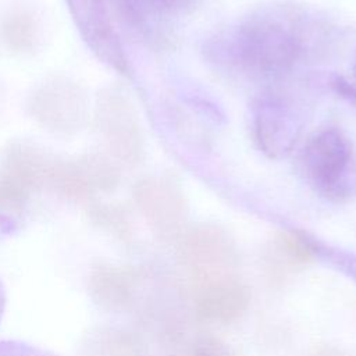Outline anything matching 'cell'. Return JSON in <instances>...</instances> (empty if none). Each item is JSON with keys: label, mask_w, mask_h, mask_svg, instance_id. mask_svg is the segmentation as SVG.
Here are the masks:
<instances>
[{"label": "cell", "mask_w": 356, "mask_h": 356, "mask_svg": "<svg viewBox=\"0 0 356 356\" xmlns=\"http://www.w3.org/2000/svg\"><path fill=\"white\" fill-rule=\"evenodd\" d=\"M314 15L293 6H273L252 14L234 31L206 46L209 57L243 71L275 76L321 49L330 33Z\"/></svg>", "instance_id": "6da1fadb"}, {"label": "cell", "mask_w": 356, "mask_h": 356, "mask_svg": "<svg viewBox=\"0 0 356 356\" xmlns=\"http://www.w3.org/2000/svg\"><path fill=\"white\" fill-rule=\"evenodd\" d=\"M352 145L337 128H323L306 140L300 156V171L316 192L331 200H343L356 191L350 178Z\"/></svg>", "instance_id": "7a4b0ae2"}, {"label": "cell", "mask_w": 356, "mask_h": 356, "mask_svg": "<svg viewBox=\"0 0 356 356\" xmlns=\"http://www.w3.org/2000/svg\"><path fill=\"white\" fill-rule=\"evenodd\" d=\"M177 256L191 284L236 274L239 256L231 236L218 225L196 224L177 238Z\"/></svg>", "instance_id": "3957f363"}, {"label": "cell", "mask_w": 356, "mask_h": 356, "mask_svg": "<svg viewBox=\"0 0 356 356\" xmlns=\"http://www.w3.org/2000/svg\"><path fill=\"white\" fill-rule=\"evenodd\" d=\"M252 114L253 135L260 152L270 159L289 154L303 128V117L296 104L281 96H263L254 103Z\"/></svg>", "instance_id": "277c9868"}, {"label": "cell", "mask_w": 356, "mask_h": 356, "mask_svg": "<svg viewBox=\"0 0 356 356\" xmlns=\"http://www.w3.org/2000/svg\"><path fill=\"white\" fill-rule=\"evenodd\" d=\"M71 18L90 51L120 74L129 72L121 39L113 25L104 0H64Z\"/></svg>", "instance_id": "5b68a950"}, {"label": "cell", "mask_w": 356, "mask_h": 356, "mask_svg": "<svg viewBox=\"0 0 356 356\" xmlns=\"http://www.w3.org/2000/svg\"><path fill=\"white\" fill-rule=\"evenodd\" d=\"M138 202L154 232L165 239H177L185 229L188 203L179 184L171 178H154L138 189Z\"/></svg>", "instance_id": "8992f818"}, {"label": "cell", "mask_w": 356, "mask_h": 356, "mask_svg": "<svg viewBox=\"0 0 356 356\" xmlns=\"http://www.w3.org/2000/svg\"><path fill=\"white\" fill-rule=\"evenodd\" d=\"M191 288L197 314L209 321H235L250 303V289L238 273L195 282Z\"/></svg>", "instance_id": "52a82bcc"}, {"label": "cell", "mask_w": 356, "mask_h": 356, "mask_svg": "<svg viewBox=\"0 0 356 356\" xmlns=\"http://www.w3.org/2000/svg\"><path fill=\"white\" fill-rule=\"evenodd\" d=\"M321 246L323 243L303 231L281 229L268 245L267 267L274 278H282L314 263L320 257Z\"/></svg>", "instance_id": "ba28073f"}, {"label": "cell", "mask_w": 356, "mask_h": 356, "mask_svg": "<svg viewBox=\"0 0 356 356\" xmlns=\"http://www.w3.org/2000/svg\"><path fill=\"white\" fill-rule=\"evenodd\" d=\"M129 22L149 40H159L165 33L168 17L193 11L200 0H118Z\"/></svg>", "instance_id": "9c48e42d"}, {"label": "cell", "mask_w": 356, "mask_h": 356, "mask_svg": "<svg viewBox=\"0 0 356 356\" xmlns=\"http://www.w3.org/2000/svg\"><path fill=\"white\" fill-rule=\"evenodd\" d=\"M320 257L325 259L328 263L335 266L338 270H341L356 282V254L338 250L335 248H327L323 245Z\"/></svg>", "instance_id": "30bf717a"}, {"label": "cell", "mask_w": 356, "mask_h": 356, "mask_svg": "<svg viewBox=\"0 0 356 356\" xmlns=\"http://www.w3.org/2000/svg\"><path fill=\"white\" fill-rule=\"evenodd\" d=\"M0 356H54V355L22 341L6 339V341H0Z\"/></svg>", "instance_id": "8fae6325"}, {"label": "cell", "mask_w": 356, "mask_h": 356, "mask_svg": "<svg viewBox=\"0 0 356 356\" xmlns=\"http://www.w3.org/2000/svg\"><path fill=\"white\" fill-rule=\"evenodd\" d=\"M184 356H228V352L217 339L204 338L195 343Z\"/></svg>", "instance_id": "7c38bea8"}, {"label": "cell", "mask_w": 356, "mask_h": 356, "mask_svg": "<svg viewBox=\"0 0 356 356\" xmlns=\"http://www.w3.org/2000/svg\"><path fill=\"white\" fill-rule=\"evenodd\" d=\"M330 83H331L332 89H334L338 95H341V96H342L343 99H346L348 102L356 104V86L350 85L345 78L338 76V75L332 76L331 81H330Z\"/></svg>", "instance_id": "4fadbf2b"}, {"label": "cell", "mask_w": 356, "mask_h": 356, "mask_svg": "<svg viewBox=\"0 0 356 356\" xmlns=\"http://www.w3.org/2000/svg\"><path fill=\"white\" fill-rule=\"evenodd\" d=\"M307 356H349V355L334 345H316L309 350Z\"/></svg>", "instance_id": "5bb4252c"}, {"label": "cell", "mask_w": 356, "mask_h": 356, "mask_svg": "<svg viewBox=\"0 0 356 356\" xmlns=\"http://www.w3.org/2000/svg\"><path fill=\"white\" fill-rule=\"evenodd\" d=\"M18 231V224L14 218L6 214H0V241L14 235Z\"/></svg>", "instance_id": "9a60e30c"}, {"label": "cell", "mask_w": 356, "mask_h": 356, "mask_svg": "<svg viewBox=\"0 0 356 356\" xmlns=\"http://www.w3.org/2000/svg\"><path fill=\"white\" fill-rule=\"evenodd\" d=\"M6 303H7V292H6L4 282L0 278V321H1L4 310H6Z\"/></svg>", "instance_id": "2e32d148"}, {"label": "cell", "mask_w": 356, "mask_h": 356, "mask_svg": "<svg viewBox=\"0 0 356 356\" xmlns=\"http://www.w3.org/2000/svg\"><path fill=\"white\" fill-rule=\"evenodd\" d=\"M353 76H355V81H356V57H355V64H353Z\"/></svg>", "instance_id": "e0dca14e"}]
</instances>
